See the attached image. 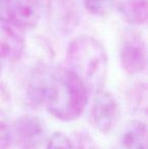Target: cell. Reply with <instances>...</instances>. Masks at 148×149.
<instances>
[{
    "label": "cell",
    "instance_id": "obj_1",
    "mask_svg": "<svg viewBox=\"0 0 148 149\" xmlns=\"http://www.w3.org/2000/svg\"><path fill=\"white\" fill-rule=\"evenodd\" d=\"M32 95L45 102L50 114L62 121H73L82 115L89 91L69 69L59 72H40L31 85Z\"/></svg>",
    "mask_w": 148,
    "mask_h": 149
},
{
    "label": "cell",
    "instance_id": "obj_2",
    "mask_svg": "<svg viewBox=\"0 0 148 149\" xmlns=\"http://www.w3.org/2000/svg\"><path fill=\"white\" fill-rule=\"evenodd\" d=\"M67 69L85 84L88 91L104 88L108 74V54L104 45L88 35L79 36L69 44Z\"/></svg>",
    "mask_w": 148,
    "mask_h": 149
},
{
    "label": "cell",
    "instance_id": "obj_3",
    "mask_svg": "<svg viewBox=\"0 0 148 149\" xmlns=\"http://www.w3.org/2000/svg\"><path fill=\"white\" fill-rule=\"evenodd\" d=\"M80 17L76 0H47L48 22L57 35H70L78 26Z\"/></svg>",
    "mask_w": 148,
    "mask_h": 149
},
{
    "label": "cell",
    "instance_id": "obj_4",
    "mask_svg": "<svg viewBox=\"0 0 148 149\" xmlns=\"http://www.w3.org/2000/svg\"><path fill=\"white\" fill-rule=\"evenodd\" d=\"M120 60L129 74H139L146 68V43L142 35L135 31L124 33L120 43Z\"/></svg>",
    "mask_w": 148,
    "mask_h": 149
},
{
    "label": "cell",
    "instance_id": "obj_5",
    "mask_svg": "<svg viewBox=\"0 0 148 149\" xmlns=\"http://www.w3.org/2000/svg\"><path fill=\"white\" fill-rule=\"evenodd\" d=\"M6 19L22 31L34 30L43 15L42 0H4Z\"/></svg>",
    "mask_w": 148,
    "mask_h": 149
},
{
    "label": "cell",
    "instance_id": "obj_6",
    "mask_svg": "<svg viewBox=\"0 0 148 149\" xmlns=\"http://www.w3.org/2000/svg\"><path fill=\"white\" fill-rule=\"evenodd\" d=\"M118 104L111 92L99 89L94 92L91 119L99 131L107 133L114 127L118 117Z\"/></svg>",
    "mask_w": 148,
    "mask_h": 149
},
{
    "label": "cell",
    "instance_id": "obj_7",
    "mask_svg": "<svg viewBox=\"0 0 148 149\" xmlns=\"http://www.w3.org/2000/svg\"><path fill=\"white\" fill-rule=\"evenodd\" d=\"M26 50L24 31L4 18H0V59L16 62Z\"/></svg>",
    "mask_w": 148,
    "mask_h": 149
},
{
    "label": "cell",
    "instance_id": "obj_8",
    "mask_svg": "<svg viewBox=\"0 0 148 149\" xmlns=\"http://www.w3.org/2000/svg\"><path fill=\"white\" fill-rule=\"evenodd\" d=\"M16 137L24 149H38L46 135L44 122L34 115H24L16 122Z\"/></svg>",
    "mask_w": 148,
    "mask_h": 149
},
{
    "label": "cell",
    "instance_id": "obj_9",
    "mask_svg": "<svg viewBox=\"0 0 148 149\" xmlns=\"http://www.w3.org/2000/svg\"><path fill=\"white\" fill-rule=\"evenodd\" d=\"M114 6L131 26H143L147 20V0H115Z\"/></svg>",
    "mask_w": 148,
    "mask_h": 149
},
{
    "label": "cell",
    "instance_id": "obj_10",
    "mask_svg": "<svg viewBox=\"0 0 148 149\" xmlns=\"http://www.w3.org/2000/svg\"><path fill=\"white\" fill-rule=\"evenodd\" d=\"M121 141L125 149H147L146 124L141 121L129 123L123 132Z\"/></svg>",
    "mask_w": 148,
    "mask_h": 149
},
{
    "label": "cell",
    "instance_id": "obj_11",
    "mask_svg": "<svg viewBox=\"0 0 148 149\" xmlns=\"http://www.w3.org/2000/svg\"><path fill=\"white\" fill-rule=\"evenodd\" d=\"M130 107L138 113L146 114L147 110V87L145 83H136L128 92Z\"/></svg>",
    "mask_w": 148,
    "mask_h": 149
},
{
    "label": "cell",
    "instance_id": "obj_12",
    "mask_svg": "<svg viewBox=\"0 0 148 149\" xmlns=\"http://www.w3.org/2000/svg\"><path fill=\"white\" fill-rule=\"evenodd\" d=\"M115 0H83L86 9L97 16H106L114 7Z\"/></svg>",
    "mask_w": 148,
    "mask_h": 149
},
{
    "label": "cell",
    "instance_id": "obj_13",
    "mask_svg": "<svg viewBox=\"0 0 148 149\" xmlns=\"http://www.w3.org/2000/svg\"><path fill=\"white\" fill-rule=\"evenodd\" d=\"M46 149H77V147L67 135L62 132H55L48 140Z\"/></svg>",
    "mask_w": 148,
    "mask_h": 149
},
{
    "label": "cell",
    "instance_id": "obj_14",
    "mask_svg": "<svg viewBox=\"0 0 148 149\" xmlns=\"http://www.w3.org/2000/svg\"><path fill=\"white\" fill-rule=\"evenodd\" d=\"M11 129L4 121L0 120V149H9L12 143Z\"/></svg>",
    "mask_w": 148,
    "mask_h": 149
},
{
    "label": "cell",
    "instance_id": "obj_15",
    "mask_svg": "<svg viewBox=\"0 0 148 149\" xmlns=\"http://www.w3.org/2000/svg\"><path fill=\"white\" fill-rule=\"evenodd\" d=\"M1 5H2V1L0 0V18H1Z\"/></svg>",
    "mask_w": 148,
    "mask_h": 149
},
{
    "label": "cell",
    "instance_id": "obj_16",
    "mask_svg": "<svg viewBox=\"0 0 148 149\" xmlns=\"http://www.w3.org/2000/svg\"><path fill=\"white\" fill-rule=\"evenodd\" d=\"M0 70H1V66H0Z\"/></svg>",
    "mask_w": 148,
    "mask_h": 149
}]
</instances>
